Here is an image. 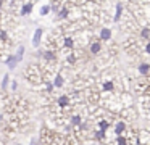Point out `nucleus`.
Segmentation results:
<instances>
[{"instance_id":"16","label":"nucleus","mask_w":150,"mask_h":145,"mask_svg":"<svg viewBox=\"0 0 150 145\" xmlns=\"http://www.w3.org/2000/svg\"><path fill=\"white\" fill-rule=\"evenodd\" d=\"M150 37V28L149 26H144L140 29V39H149Z\"/></svg>"},{"instance_id":"12","label":"nucleus","mask_w":150,"mask_h":145,"mask_svg":"<svg viewBox=\"0 0 150 145\" xmlns=\"http://www.w3.org/2000/svg\"><path fill=\"white\" fill-rule=\"evenodd\" d=\"M121 15H123V5H121V2H120V3H116V8H115V16H113V21H115V23H120Z\"/></svg>"},{"instance_id":"20","label":"nucleus","mask_w":150,"mask_h":145,"mask_svg":"<svg viewBox=\"0 0 150 145\" xmlns=\"http://www.w3.org/2000/svg\"><path fill=\"white\" fill-rule=\"evenodd\" d=\"M15 145H23V144H15Z\"/></svg>"},{"instance_id":"2","label":"nucleus","mask_w":150,"mask_h":145,"mask_svg":"<svg viewBox=\"0 0 150 145\" xmlns=\"http://www.w3.org/2000/svg\"><path fill=\"white\" fill-rule=\"evenodd\" d=\"M37 57H40L45 63H55L57 60H58V52L55 50H50V48H45V50H40L37 52Z\"/></svg>"},{"instance_id":"11","label":"nucleus","mask_w":150,"mask_h":145,"mask_svg":"<svg viewBox=\"0 0 150 145\" xmlns=\"http://www.w3.org/2000/svg\"><path fill=\"white\" fill-rule=\"evenodd\" d=\"M63 47L66 50H73L74 48V39L71 35H63Z\"/></svg>"},{"instance_id":"4","label":"nucleus","mask_w":150,"mask_h":145,"mask_svg":"<svg viewBox=\"0 0 150 145\" xmlns=\"http://www.w3.org/2000/svg\"><path fill=\"white\" fill-rule=\"evenodd\" d=\"M33 8H34L33 0H26L24 3H21L20 15H21V16H28V15H31V13H33Z\"/></svg>"},{"instance_id":"7","label":"nucleus","mask_w":150,"mask_h":145,"mask_svg":"<svg viewBox=\"0 0 150 145\" xmlns=\"http://www.w3.org/2000/svg\"><path fill=\"white\" fill-rule=\"evenodd\" d=\"M98 39L102 42H110L111 40V29L110 28H102L100 34H98Z\"/></svg>"},{"instance_id":"14","label":"nucleus","mask_w":150,"mask_h":145,"mask_svg":"<svg viewBox=\"0 0 150 145\" xmlns=\"http://www.w3.org/2000/svg\"><path fill=\"white\" fill-rule=\"evenodd\" d=\"M0 42H2V45H5L7 44L8 45V34H7V31H5V29H0Z\"/></svg>"},{"instance_id":"6","label":"nucleus","mask_w":150,"mask_h":145,"mask_svg":"<svg viewBox=\"0 0 150 145\" xmlns=\"http://www.w3.org/2000/svg\"><path fill=\"white\" fill-rule=\"evenodd\" d=\"M42 39H44V28H37L36 32H34V37H33V45L34 47H39L42 44Z\"/></svg>"},{"instance_id":"5","label":"nucleus","mask_w":150,"mask_h":145,"mask_svg":"<svg viewBox=\"0 0 150 145\" xmlns=\"http://www.w3.org/2000/svg\"><path fill=\"white\" fill-rule=\"evenodd\" d=\"M65 81L66 79H65V76H63L62 71H58V73L52 77V82H53V86H55V89H62V87L65 86Z\"/></svg>"},{"instance_id":"1","label":"nucleus","mask_w":150,"mask_h":145,"mask_svg":"<svg viewBox=\"0 0 150 145\" xmlns=\"http://www.w3.org/2000/svg\"><path fill=\"white\" fill-rule=\"evenodd\" d=\"M129 124H127L126 119H123L120 115H118V118L115 119V124H113V135L116 137V135H124L129 132Z\"/></svg>"},{"instance_id":"8","label":"nucleus","mask_w":150,"mask_h":145,"mask_svg":"<svg viewBox=\"0 0 150 145\" xmlns=\"http://www.w3.org/2000/svg\"><path fill=\"white\" fill-rule=\"evenodd\" d=\"M4 61H5V64H7L10 69H15V68L18 66V63H20L18 58H16V55H7V58H5Z\"/></svg>"},{"instance_id":"10","label":"nucleus","mask_w":150,"mask_h":145,"mask_svg":"<svg viewBox=\"0 0 150 145\" xmlns=\"http://www.w3.org/2000/svg\"><path fill=\"white\" fill-rule=\"evenodd\" d=\"M137 71H139L140 76L149 77V76H150V63H140L139 68H137Z\"/></svg>"},{"instance_id":"13","label":"nucleus","mask_w":150,"mask_h":145,"mask_svg":"<svg viewBox=\"0 0 150 145\" xmlns=\"http://www.w3.org/2000/svg\"><path fill=\"white\" fill-rule=\"evenodd\" d=\"M8 82H10V76H8V74H5V76H4V79H2V84H0V90H2L4 93H7Z\"/></svg>"},{"instance_id":"3","label":"nucleus","mask_w":150,"mask_h":145,"mask_svg":"<svg viewBox=\"0 0 150 145\" xmlns=\"http://www.w3.org/2000/svg\"><path fill=\"white\" fill-rule=\"evenodd\" d=\"M89 52H91V55H94V57L100 55L102 52H103V42L98 37H92L91 40H89Z\"/></svg>"},{"instance_id":"15","label":"nucleus","mask_w":150,"mask_h":145,"mask_svg":"<svg viewBox=\"0 0 150 145\" xmlns=\"http://www.w3.org/2000/svg\"><path fill=\"white\" fill-rule=\"evenodd\" d=\"M50 11H52V5L45 3V5H42V8H40V16H47Z\"/></svg>"},{"instance_id":"17","label":"nucleus","mask_w":150,"mask_h":145,"mask_svg":"<svg viewBox=\"0 0 150 145\" xmlns=\"http://www.w3.org/2000/svg\"><path fill=\"white\" fill-rule=\"evenodd\" d=\"M24 50H26V48H24V45H20V47H18V52H16V58H18V61L23 60V57H24Z\"/></svg>"},{"instance_id":"19","label":"nucleus","mask_w":150,"mask_h":145,"mask_svg":"<svg viewBox=\"0 0 150 145\" xmlns=\"http://www.w3.org/2000/svg\"><path fill=\"white\" fill-rule=\"evenodd\" d=\"M144 50H145V53H147V55H150V40L145 44V47H144Z\"/></svg>"},{"instance_id":"18","label":"nucleus","mask_w":150,"mask_h":145,"mask_svg":"<svg viewBox=\"0 0 150 145\" xmlns=\"http://www.w3.org/2000/svg\"><path fill=\"white\" fill-rule=\"evenodd\" d=\"M16 89H18V82L16 81H11V93L16 92Z\"/></svg>"},{"instance_id":"9","label":"nucleus","mask_w":150,"mask_h":145,"mask_svg":"<svg viewBox=\"0 0 150 145\" xmlns=\"http://www.w3.org/2000/svg\"><path fill=\"white\" fill-rule=\"evenodd\" d=\"M69 13H71V8H69L68 5H63L62 8L58 10V13H57V16H58V19H68Z\"/></svg>"}]
</instances>
